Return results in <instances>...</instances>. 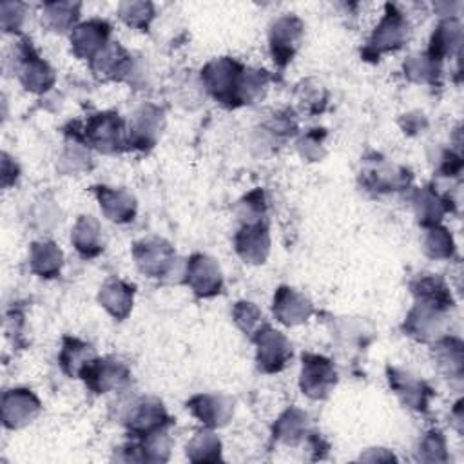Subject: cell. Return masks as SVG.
I'll use <instances>...</instances> for the list:
<instances>
[{
  "instance_id": "11",
  "label": "cell",
  "mask_w": 464,
  "mask_h": 464,
  "mask_svg": "<svg viewBox=\"0 0 464 464\" xmlns=\"http://www.w3.org/2000/svg\"><path fill=\"white\" fill-rule=\"evenodd\" d=\"M183 283L198 297H214L223 290V272L219 263L207 254H192L183 266Z\"/></svg>"
},
{
  "instance_id": "50",
  "label": "cell",
  "mask_w": 464,
  "mask_h": 464,
  "mask_svg": "<svg viewBox=\"0 0 464 464\" xmlns=\"http://www.w3.org/2000/svg\"><path fill=\"white\" fill-rule=\"evenodd\" d=\"M361 460H372V462H375V460H395V457L384 448H372V450H368L366 453L361 455Z\"/></svg>"
},
{
  "instance_id": "20",
  "label": "cell",
  "mask_w": 464,
  "mask_h": 464,
  "mask_svg": "<svg viewBox=\"0 0 464 464\" xmlns=\"http://www.w3.org/2000/svg\"><path fill=\"white\" fill-rule=\"evenodd\" d=\"M187 410L207 428H221L234 415V399L223 393H198L187 401Z\"/></svg>"
},
{
  "instance_id": "35",
  "label": "cell",
  "mask_w": 464,
  "mask_h": 464,
  "mask_svg": "<svg viewBox=\"0 0 464 464\" xmlns=\"http://www.w3.org/2000/svg\"><path fill=\"white\" fill-rule=\"evenodd\" d=\"M440 63L442 62L431 58L424 51V53L410 54L402 63V71L410 82L435 85L439 83V78H440Z\"/></svg>"
},
{
  "instance_id": "13",
  "label": "cell",
  "mask_w": 464,
  "mask_h": 464,
  "mask_svg": "<svg viewBox=\"0 0 464 464\" xmlns=\"http://www.w3.org/2000/svg\"><path fill=\"white\" fill-rule=\"evenodd\" d=\"M163 127V111L154 103H143L127 123V145L138 150H150L158 143Z\"/></svg>"
},
{
  "instance_id": "17",
  "label": "cell",
  "mask_w": 464,
  "mask_h": 464,
  "mask_svg": "<svg viewBox=\"0 0 464 464\" xmlns=\"http://www.w3.org/2000/svg\"><path fill=\"white\" fill-rule=\"evenodd\" d=\"M386 375H388L390 388L395 392V395L399 397L404 408H410L415 411L428 410L430 401L433 397V390L422 379L395 366H388Z\"/></svg>"
},
{
  "instance_id": "27",
  "label": "cell",
  "mask_w": 464,
  "mask_h": 464,
  "mask_svg": "<svg viewBox=\"0 0 464 464\" xmlns=\"http://www.w3.org/2000/svg\"><path fill=\"white\" fill-rule=\"evenodd\" d=\"M308 413L297 406L286 408L272 426V437L285 446H299L308 437Z\"/></svg>"
},
{
  "instance_id": "22",
  "label": "cell",
  "mask_w": 464,
  "mask_h": 464,
  "mask_svg": "<svg viewBox=\"0 0 464 464\" xmlns=\"http://www.w3.org/2000/svg\"><path fill=\"white\" fill-rule=\"evenodd\" d=\"M410 201L419 225H422L424 228L440 225L442 218L451 210V199L437 192L433 187L413 188Z\"/></svg>"
},
{
  "instance_id": "38",
  "label": "cell",
  "mask_w": 464,
  "mask_h": 464,
  "mask_svg": "<svg viewBox=\"0 0 464 464\" xmlns=\"http://www.w3.org/2000/svg\"><path fill=\"white\" fill-rule=\"evenodd\" d=\"M118 16L125 25L145 31L156 16V7L147 0H127L118 5Z\"/></svg>"
},
{
  "instance_id": "33",
  "label": "cell",
  "mask_w": 464,
  "mask_h": 464,
  "mask_svg": "<svg viewBox=\"0 0 464 464\" xmlns=\"http://www.w3.org/2000/svg\"><path fill=\"white\" fill-rule=\"evenodd\" d=\"M268 82H270L268 71L245 65L237 78V85L234 92V107L250 105L257 102L265 94Z\"/></svg>"
},
{
  "instance_id": "14",
  "label": "cell",
  "mask_w": 464,
  "mask_h": 464,
  "mask_svg": "<svg viewBox=\"0 0 464 464\" xmlns=\"http://www.w3.org/2000/svg\"><path fill=\"white\" fill-rule=\"evenodd\" d=\"M42 411V402L29 388H11L2 393L0 417L7 430H20L31 424Z\"/></svg>"
},
{
  "instance_id": "3",
  "label": "cell",
  "mask_w": 464,
  "mask_h": 464,
  "mask_svg": "<svg viewBox=\"0 0 464 464\" xmlns=\"http://www.w3.org/2000/svg\"><path fill=\"white\" fill-rule=\"evenodd\" d=\"M410 34V22L402 11L397 9L393 4L384 5V14L372 31L362 56L366 60H379L384 53H393L401 49Z\"/></svg>"
},
{
  "instance_id": "51",
  "label": "cell",
  "mask_w": 464,
  "mask_h": 464,
  "mask_svg": "<svg viewBox=\"0 0 464 464\" xmlns=\"http://www.w3.org/2000/svg\"><path fill=\"white\" fill-rule=\"evenodd\" d=\"M451 419H453V424L457 428L459 433H462V422H464V415H462V401H459L451 411Z\"/></svg>"
},
{
  "instance_id": "37",
  "label": "cell",
  "mask_w": 464,
  "mask_h": 464,
  "mask_svg": "<svg viewBox=\"0 0 464 464\" xmlns=\"http://www.w3.org/2000/svg\"><path fill=\"white\" fill-rule=\"evenodd\" d=\"M422 248L424 254L431 259H451L455 254V241L446 227L433 225L424 232Z\"/></svg>"
},
{
  "instance_id": "47",
  "label": "cell",
  "mask_w": 464,
  "mask_h": 464,
  "mask_svg": "<svg viewBox=\"0 0 464 464\" xmlns=\"http://www.w3.org/2000/svg\"><path fill=\"white\" fill-rule=\"evenodd\" d=\"M462 172V158L455 154L453 150H446L440 156L439 163V174L444 178H457Z\"/></svg>"
},
{
  "instance_id": "18",
  "label": "cell",
  "mask_w": 464,
  "mask_h": 464,
  "mask_svg": "<svg viewBox=\"0 0 464 464\" xmlns=\"http://www.w3.org/2000/svg\"><path fill=\"white\" fill-rule=\"evenodd\" d=\"M111 25L102 18L80 22L69 34L71 49L78 58L91 62L111 42Z\"/></svg>"
},
{
  "instance_id": "34",
  "label": "cell",
  "mask_w": 464,
  "mask_h": 464,
  "mask_svg": "<svg viewBox=\"0 0 464 464\" xmlns=\"http://www.w3.org/2000/svg\"><path fill=\"white\" fill-rule=\"evenodd\" d=\"M92 165L89 145L82 140L80 130L67 132V143L60 158V169L67 174H78L89 170Z\"/></svg>"
},
{
  "instance_id": "25",
  "label": "cell",
  "mask_w": 464,
  "mask_h": 464,
  "mask_svg": "<svg viewBox=\"0 0 464 464\" xmlns=\"http://www.w3.org/2000/svg\"><path fill=\"white\" fill-rule=\"evenodd\" d=\"M98 303L111 314L114 319L123 321L129 317L134 303V285L125 283L123 279L111 277L107 279L98 292Z\"/></svg>"
},
{
  "instance_id": "36",
  "label": "cell",
  "mask_w": 464,
  "mask_h": 464,
  "mask_svg": "<svg viewBox=\"0 0 464 464\" xmlns=\"http://www.w3.org/2000/svg\"><path fill=\"white\" fill-rule=\"evenodd\" d=\"M187 457L192 462H218V460H221V440L212 431V428L198 431L187 442Z\"/></svg>"
},
{
  "instance_id": "29",
  "label": "cell",
  "mask_w": 464,
  "mask_h": 464,
  "mask_svg": "<svg viewBox=\"0 0 464 464\" xmlns=\"http://www.w3.org/2000/svg\"><path fill=\"white\" fill-rule=\"evenodd\" d=\"M63 265V252L51 239H40L29 246V266L33 274L44 279H53L60 276Z\"/></svg>"
},
{
  "instance_id": "49",
  "label": "cell",
  "mask_w": 464,
  "mask_h": 464,
  "mask_svg": "<svg viewBox=\"0 0 464 464\" xmlns=\"http://www.w3.org/2000/svg\"><path fill=\"white\" fill-rule=\"evenodd\" d=\"M402 129L411 134V132H422L426 129V118L424 114L417 112V114H404V118L401 120Z\"/></svg>"
},
{
  "instance_id": "44",
  "label": "cell",
  "mask_w": 464,
  "mask_h": 464,
  "mask_svg": "<svg viewBox=\"0 0 464 464\" xmlns=\"http://www.w3.org/2000/svg\"><path fill=\"white\" fill-rule=\"evenodd\" d=\"M27 20V5L24 2H2L0 4V24L5 33H20Z\"/></svg>"
},
{
  "instance_id": "40",
  "label": "cell",
  "mask_w": 464,
  "mask_h": 464,
  "mask_svg": "<svg viewBox=\"0 0 464 464\" xmlns=\"http://www.w3.org/2000/svg\"><path fill=\"white\" fill-rule=\"evenodd\" d=\"M415 457L420 462H446L448 460V448L446 437L440 430L426 431L415 450Z\"/></svg>"
},
{
  "instance_id": "43",
  "label": "cell",
  "mask_w": 464,
  "mask_h": 464,
  "mask_svg": "<svg viewBox=\"0 0 464 464\" xmlns=\"http://www.w3.org/2000/svg\"><path fill=\"white\" fill-rule=\"evenodd\" d=\"M265 212H266V199L261 188H254L252 192H248L237 205V216L241 223L265 221L263 219Z\"/></svg>"
},
{
  "instance_id": "23",
  "label": "cell",
  "mask_w": 464,
  "mask_h": 464,
  "mask_svg": "<svg viewBox=\"0 0 464 464\" xmlns=\"http://www.w3.org/2000/svg\"><path fill=\"white\" fill-rule=\"evenodd\" d=\"M103 216L114 223H129L134 219L138 203L136 198L125 188H112L98 185L92 188Z\"/></svg>"
},
{
  "instance_id": "1",
  "label": "cell",
  "mask_w": 464,
  "mask_h": 464,
  "mask_svg": "<svg viewBox=\"0 0 464 464\" xmlns=\"http://www.w3.org/2000/svg\"><path fill=\"white\" fill-rule=\"evenodd\" d=\"M13 67L18 82L29 92L44 94L54 85V69L49 65L47 60H44L38 54V51L34 49L33 42L27 36H22L14 44Z\"/></svg>"
},
{
  "instance_id": "6",
  "label": "cell",
  "mask_w": 464,
  "mask_h": 464,
  "mask_svg": "<svg viewBox=\"0 0 464 464\" xmlns=\"http://www.w3.org/2000/svg\"><path fill=\"white\" fill-rule=\"evenodd\" d=\"M243 67L241 62L230 56L214 58L201 69V85L221 105L234 107V92Z\"/></svg>"
},
{
  "instance_id": "45",
  "label": "cell",
  "mask_w": 464,
  "mask_h": 464,
  "mask_svg": "<svg viewBox=\"0 0 464 464\" xmlns=\"http://www.w3.org/2000/svg\"><path fill=\"white\" fill-rule=\"evenodd\" d=\"M323 138H324V130L323 129H312L308 134H304L301 138V141L297 143V149H299L301 156L308 158L310 161L321 160L323 154H324Z\"/></svg>"
},
{
  "instance_id": "10",
  "label": "cell",
  "mask_w": 464,
  "mask_h": 464,
  "mask_svg": "<svg viewBox=\"0 0 464 464\" xmlns=\"http://www.w3.org/2000/svg\"><path fill=\"white\" fill-rule=\"evenodd\" d=\"M256 344V362L257 368L265 373L281 372L292 359V344L285 334L263 324L257 334L252 337Z\"/></svg>"
},
{
  "instance_id": "28",
  "label": "cell",
  "mask_w": 464,
  "mask_h": 464,
  "mask_svg": "<svg viewBox=\"0 0 464 464\" xmlns=\"http://www.w3.org/2000/svg\"><path fill=\"white\" fill-rule=\"evenodd\" d=\"M96 350L92 348V344L78 339V337H71V335H63L62 339V348L58 353V362L60 368L65 375L69 377H78L83 373V370L96 359Z\"/></svg>"
},
{
  "instance_id": "24",
  "label": "cell",
  "mask_w": 464,
  "mask_h": 464,
  "mask_svg": "<svg viewBox=\"0 0 464 464\" xmlns=\"http://www.w3.org/2000/svg\"><path fill=\"white\" fill-rule=\"evenodd\" d=\"M71 243L82 257H96L105 248L102 223L94 216H80L71 230Z\"/></svg>"
},
{
  "instance_id": "21",
  "label": "cell",
  "mask_w": 464,
  "mask_h": 464,
  "mask_svg": "<svg viewBox=\"0 0 464 464\" xmlns=\"http://www.w3.org/2000/svg\"><path fill=\"white\" fill-rule=\"evenodd\" d=\"M272 314L279 323L286 326H297L310 319V315L314 314V304L299 290L290 286H279L274 294Z\"/></svg>"
},
{
  "instance_id": "12",
  "label": "cell",
  "mask_w": 464,
  "mask_h": 464,
  "mask_svg": "<svg viewBox=\"0 0 464 464\" xmlns=\"http://www.w3.org/2000/svg\"><path fill=\"white\" fill-rule=\"evenodd\" d=\"M448 312L450 308L426 301H415L413 308L408 312L402 323V330L406 335L413 337L419 343L437 341L439 337H442Z\"/></svg>"
},
{
  "instance_id": "42",
  "label": "cell",
  "mask_w": 464,
  "mask_h": 464,
  "mask_svg": "<svg viewBox=\"0 0 464 464\" xmlns=\"http://www.w3.org/2000/svg\"><path fill=\"white\" fill-rule=\"evenodd\" d=\"M143 450L145 462H165L170 453V435L169 428L154 431L143 439H138Z\"/></svg>"
},
{
  "instance_id": "8",
  "label": "cell",
  "mask_w": 464,
  "mask_h": 464,
  "mask_svg": "<svg viewBox=\"0 0 464 464\" xmlns=\"http://www.w3.org/2000/svg\"><path fill=\"white\" fill-rule=\"evenodd\" d=\"M337 384V370L334 362L319 353H303L301 357V373H299V388L301 392L314 399H326Z\"/></svg>"
},
{
  "instance_id": "46",
  "label": "cell",
  "mask_w": 464,
  "mask_h": 464,
  "mask_svg": "<svg viewBox=\"0 0 464 464\" xmlns=\"http://www.w3.org/2000/svg\"><path fill=\"white\" fill-rule=\"evenodd\" d=\"M266 129L276 136H292L297 130V120L290 109L279 111L266 121Z\"/></svg>"
},
{
  "instance_id": "9",
  "label": "cell",
  "mask_w": 464,
  "mask_h": 464,
  "mask_svg": "<svg viewBox=\"0 0 464 464\" xmlns=\"http://www.w3.org/2000/svg\"><path fill=\"white\" fill-rule=\"evenodd\" d=\"M304 34V22L292 13L277 16L268 29L270 54L276 65L285 67L292 62Z\"/></svg>"
},
{
  "instance_id": "2",
  "label": "cell",
  "mask_w": 464,
  "mask_h": 464,
  "mask_svg": "<svg viewBox=\"0 0 464 464\" xmlns=\"http://www.w3.org/2000/svg\"><path fill=\"white\" fill-rule=\"evenodd\" d=\"M80 134L89 147L103 154H116L129 147L127 123L114 111H103L89 116Z\"/></svg>"
},
{
  "instance_id": "39",
  "label": "cell",
  "mask_w": 464,
  "mask_h": 464,
  "mask_svg": "<svg viewBox=\"0 0 464 464\" xmlns=\"http://www.w3.org/2000/svg\"><path fill=\"white\" fill-rule=\"evenodd\" d=\"M295 100L301 107V111L308 114H319L324 111L326 102H328V91L324 85L314 78L303 80L295 87Z\"/></svg>"
},
{
  "instance_id": "19",
  "label": "cell",
  "mask_w": 464,
  "mask_h": 464,
  "mask_svg": "<svg viewBox=\"0 0 464 464\" xmlns=\"http://www.w3.org/2000/svg\"><path fill=\"white\" fill-rule=\"evenodd\" d=\"M236 254L248 265H261L270 254V232L265 221L243 223L234 236Z\"/></svg>"
},
{
  "instance_id": "32",
  "label": "cell",
  "mask_w": 464,
  "mask_h": 464,
  "mask_svg": "<svg viewBox=\"0 0 464 464\" xmlns=\"http://www.w3.org/2000/svg\"><path fill=\"white\" fill-rule=\"evenodd\" d=\"M410 290L415 301L433 303L444 308H453V297L442 277L433 274H419L410 281Z\"/></svg>"
},
{
  "instance_id": "15",
  "label": "cell",
  "mask_w": 464,
  "mask_h": 464,
  "mask_svg": "<svg viewBox=\"0 0 464 464\" xmlns=\"http://www.w3.org/2000/svg\"><path fill=\"white\" fill-rule=\"evenodd\" d=\"M85 386L94 393L121 390L130 381L129 366L114 357H96L80 375Z\"/></svg>"
},
{
  "instance_id": "48",
  "label": "cell",
  "mask_w": 464,
  "mask_h": 464,
  "mask_svg": "<svg viewBox=\"0 0 464 464\" xmlns=\"http://www.w3.org/2000/svg\"><path fill=\"white\" fill-rule=\"evenodd\" d=\"M18 176H20L18 163L7 152H2V187L9 188L11 185L16 183Z\"/></svg>"
},
{
  "instance_id": "26",
  "label": "cell",
  "mask_w": 464,
  "mask_h": 464,
  "mask_svg": "<svg viewBox=\"0 0 464 464\" xmlns=\"http://www.w3.org/2000/svg\"><path fill=\"white\" fill-rule=\"evenodd\" d=\"M433 361L439 372L453 381H460L464 373V344L455 335H442L433 341Z\"/></svg>"
},
{
  "instance_id": "7",
  "label": "cell",
  "mask_w": 464,
  "mask_h": 464,
  "mask_svg": "<svg viewBox=\"0 0 464 464\" xmlns=\"http://www.w3.org/2000/svg\"><path fill=\"white\" fill-rule=\"evenodd\" d=\"M91 72L100 82H130L138 74V62L116 40H111L91 62Z\"/></svg>"
},
{
  "instance_id": "4",
  "label": "cell",
  "mask_w": 464,
  "mask_h": 464,
  "mask_svg": "<svg viewBox=\"0 0 464 464\" xmlns=\"http://www.w3.org/2000/svg\"><path fill=\"white\" fill-rule=\"evenodd\" d=\"M123 424L136 439H143L154 431L172 426L167 408L158 397H136L123 408Z\"/></svg>"
},
{
  "instance_id": "5",
  "label": "cell",
  "mask_w": 464,
  "mask_h": 464,
  "mask_svg": "<svg viewBox=\"0 0 464 464\" xmlns=\"http://www.w3.org/2000/svg\"><path fill=\"white\" fill-rule=\"evenodd\" d=\"M132 259L141 274L152 279H167L176 270L174 246L158 236H149L132 245Z\"/></svg>"
},
{
  "instance_id": "41",
  "label": "cell",
  "mask_w": 464,
  "mask_h": 464,
  "mask_svg": "<svg viewBox=\"0 0 464 464\" xmlns=\"http://www.w3.org/2000/svg\"><path fill=\"white\" fill-rule=\"evenodd\" d=\"M232 317H234V323L237 324V328L250 339L265 324L259 306L250 301H237L232 308Z\"/></svg>"
},
{
  "instance_id": "30",
  "label": "cell",
  "mask_w": 464,
  "mask_h": 464,
  "mask_svg": "<svg viewBox=\"0 0 464 464\" xmlns=\"http://www.w3.org/2000/svg\"><path fill=\"white\" fill-rule=\"evenodd\" d=\"M462 44V25L455 16H448L440 20L431 33L428 54L439 62L451 56L455 51L460 49Z\"/></svg>"
},
{
  "instance_id": "31",
  "label": "cell",
  "mask_w": 464,
  "mask_h": 464,
  "mask_svg": "<svg viewBox=\"0 0 464 464\" xmlns=\"http://www.w3.org/2000/svg\"><path fill=\"white\" fill-rule=\"evenodd\" d=\"M80 2L67 0H51L42 5V24L53 33H71L78 25L80 18Z\"/></svg>"
},
{
  "instance_id": "16",
  "label": "cell",
  "mask_w": 464,
  "mask_h": 464,
  "mask_svg": "<svg viewBox=\"0 0 464 464\" xmlns=\"http://www.w3.org/2000/svg\"><path fill=\"white\" fill-rule=\"evenodd\" d=\"M411 174L408 169L384 161V160H368L366 167L361 170V183L366 190L384 194L402 190L410 185Z\"/></svg>"
}]
</instances>
